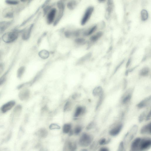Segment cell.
<instances>
[{
    "label": "cell",
    "instance_id": "1",
    "mask_svg": "<svg viewBox=\"0 0 151 151\" xmlns=\"http://www.w3.org/2000/svg\"><path fill=\"white\" fill-rule=\"evenodd\" d=\"M64 0H61L58 2L57 6L58 8L55 20L53 24V25L56 26L59 23L64 15L65 6L64 2Z\"/></svg>",
    "mask_w": 151,
    "mask_h": 151
},
{
    "label": "cell",
    "instance_id": "2",
    "mask_svg": "<svg viewBox=\"0 0 151 151\" xmlns=\"http://www.w3.org/2000/svg\"><path fill=\"white\" fill-rule=\"evenodd\" d=\"M19 31L17 30L9 32L5 34L2 37L4 41L7 43H10L15 41L19 36Z\"/></svg>",
    "mask_w": 151,
    "mask_h": 151
},
{
    "label": "cell",
    "instance_id": "3",
    "mask_svg": "<svg viewBox=\"0 0 151 151\" xmlns=\"http://www.w3.org/2000/svg\"><path fill=\"white\" fill-rule=\"evenodd\" d=\"M57 13V9L53 7L48 12L45 16L46 21L47 24L48 25L53 24L55 20Z\"/></svg>",
    "mask_w": 151,
    "mask_h": 151
},
{
    "label": "cell",
    "instance_id": "4",
    "mask_svg": "<svg viewBox=\"0 0 151 151\" xmlns=\"http://www.w3.org/2000/svg\"><path fill=\"white\" fill-rule=\"evenodd\" d=\"M93 137L91 135L86 133L82 134L80 138L79 144L82 147H87L91 144Z\"/></svg>",
    "mask_w": 151,
    "mask_h": 151
},
{
    "label": "cell",
    "instance_id": "5",
    "mask_svg": "<svg viewBox=\"0 0 151 151\" xmlns=\"http://www.w3.org/2000/svg\"><path fill=\"white\" fill-rule=\"evenodd\" d=\"M94 9V7L92 6L89 7L86 9L81 19L80 23L81 26L85 25L88 21L92 15Z\"/></svg>",
    "mask_w": 151,
    "mask_h": 151
},
{
    "label": "cell",
    "instance_id": "6",
    "mask_svg": "<svg viewBox=\"0 0 151 151\" xmlns=\"http://www.w3.org/2000/svg\"><path fill=\"white\" fill-rule=\"evenodd\" d=\"M151 139L150 138H142L140 140L139 151L147 150L151 148Z\"/></svg>",
    "mask_w": 151,
    "mask_h": 151
},
{
    "label": "cell",
    "instance_id": "7",
    "mask_svg": "<svg viewBox=\"0 0 151 151\" xmlns=\"http://www.w3.org/2000/svg\"><path fill=\"white\" fill-rule=\"evenodd\" d=\"M138 128V126L136 125H134L131 128L129 132H127L126 134L125 139L128 137V142L129 143L133 139L135 136H136Z\"/></svg>",
    "mask_w": 151,
    "mask_h": 151
},
{
    "label": "cell",
    "instance_id": "8",
    "mask_svg": "<svg viewBox=\"0 0 151 151\" xmlns=\"http://www.w3.org/2000/svg\"><path fill=\"white\" fill-rule=\"evenodd\" d=\"M113 0H108L107 6L106 9L105 17L106 19H109L112 13V12L113 9Z\"/></svg>",
    "mask_w": 151,
    "mask_h": 151
},
{
    "label": "cell",
    "instance_id": "9",
    "mask_svg": "<svg viewBox=\"0 0 151 151\" xmlns=\"http://www.w3.org/2000/svg\"><path fill=\"white\" fill-rule=\"evenodd\" d=\"M151 96L147 97L143 99L137 105V107L139 109H141L146 107L150 104L151 102Z\"/></svg>",
    "mask_w": 151,
    "mask_h": 151
},
{
    "label": "cell",
    "instance_id": "10",
    "mask_svg": "<svg viewBox=\"0 0 151 151\" xmlns=\"http://www.w3.org/2000/svg\"><path fill=\"white\" fill-rule=\"evenodd\" d=\"M122 124H119L113 128L110 131L109 134L111 136H116L118 134L123 128Z\"/></svg>",
    "mask_w": 151,
    "mask_h": 151
},
{
    "label": "cell",
    "instance_id": "11",
    "mask_svg": "<svg viewBox=\"0 0 151 151\" xmlns=\"http://www.w3.org/2000/svg\"><path fill=\"white\" fill-rule=\"evenodd\" d=\"M141 138H137L132 142L131 145V149L132 151H138L140 143Z\"/></svg>",
    "mask_w": 151,
    "mask_h": 151
},
{
    "label": "cell",
    "instance_id": "12",
    "mask_svg": "<svg viewBox=\"0 0 151 151\" xmlns=\"http://www.w3.org/2000/svg\"><path fill=\"white\" fill-rule=\"evenodd\" d=\"M132 92L129 91L125 93V94L122 97V102L123 104L128 103L130 101L132 96Z\"/></svg>",
    "mask_w": 151,
    "mask_h": 151
},
{
    "label": "cell",
    "instance_id": "13",
    "mask_svg": "<svg viewBox=\"0 0 151 151\" xmlns=\"http://www.w3.org/2000/svg\"><path fill=\"white\" fill-rule=\"evenodd\" d=\"M15 105V102L14 101H11L4 105L1 108V111L4 113L7 112L11 110Z\"/></svg>",
    "mask_w": 151,
    "mask_h": 151
},
{
    "label": "cell",
    "instance_id": "14",
    "mask_svg": "<svg viewBox=\"0 0 151 151\" xmlns=\"http://www.w3.org/2000/svg\"><path fill=\"white\" fill-rule=\"evenodd\" d=\"M10 21H2L0 22V32L2 33L10 27L11 24Z\"/></svg>",
    "mask_w": 151,
    "mask_h": 151
},
{
    "label": "cell",
    "instance_id": "15",
    "mask_svg": "<svg viewBox=\"0 0 151 151\" xmlns=\"http://www.w3.org/2000/svg\"><path fill=\"white\" fill-rule=\"evenodd\" d=\"M151 123L143 126L140 130V133L142 134H151Z\"/></svg>",
    "mask_w": 151,
    "mask_h": 151
},
{
    "label": "cell",
    "instance_id": "16",
    "mask_svg": "<svg viewBox=\"0 0 151 151\" xmlns=\"http://www.w3.org/2000/svg\"><path fill=\"white\" fill-rule=\"evenodd\" d=\"M33 27V25H32L29 28L25 30L24 31L23 35H22V37L23 39L26 40L29 38L31 35Z\"/></svg>",
    "mask_w": 151,
    "mask_h": 151
},
{
    "label": "cell",
    "instance_id": "17",
    "mask_svg": "<svg viewBox=\"0 0 151 151\" xmlns=\"http://www.w3.org/2000/svg\"><path fill=\"white\" fill-rule=\"evenodd\" d=\"M85 111H86V108L85 107H81L79 106L77 107L76 109L74 114V118H78L81 114L84 113Z\"/></svg>",
    "mask_w": 151,
    "mask_h": 151
},
{
    "label": "cell",
    "instance_id": "18",
    "mask_svg": "<svg viewBox=\"0 0 151 151\" xmlns=\"http://www.w3.org/2000/svg\"><path fill=\"white\" fill-rule=\"evenodd\" d=\"M77 2L75 0H72L69 1L67 4V7L69 10H74L77 7Z\"/></svg>",
    "mask_w": 151,
    "mask_h": 151
},
{
    "label": "cell",
    "instance_id": "19",
    "mask_svg": "<svg viewBox=\"0 0 151 151\" xmlns=\"http://www.w3.org/2000/svg\"><path fill=\"white\" fill-rule=\"evenodd\" d=\"M103 93V89L100 86L95 87L93 91V95L95 97L99 96Z\"/></svg>",
    "mask_w": 151,
    "mask_h": 151
},
{
    "label": "cell",
    "instance_id": "20",
    "mask_svg": "<svg viewBox=\"0 0 151 151\" xmlns=\"http://www.w3.org/2000/svg\"><path fill=\"white\" fill-rule=\"evenodd\" d=\"M5 2L7 4L11 7L18 6L20 2V0H6Z\"/></svg>",
    "mask_w": 151,
    "mask_h": 151
},
{
    "label": "cell",
    "instance_id": "21",
    "mask_svg": "<svg viewBox=\"0 0 151 151\" xmlns=\"http://www.w3.org/2000/svg\"><path fill=\"white\" fill-rule=\"evenodd\" d=\"M66 146L68 149L71 151H75L77 148V144L74 142H69Z\"/></svg>",
    "mask_w": 151,
    "mask_h": 151
},
{
    "label": "cell",
    "instance_id": "22",
    "mask_svg": "<svg viewBox=\"0 0 151 151\" xmlns=\"http://www.w3.org/2000/svg\"><path fill=\"white\" fill-rule=\"evenodd\" d=\"M97 26L96 25L93 26L91 28L89 29L87 31H85L84 33V35L85 36H88L91 35L93 33L96 31L97 29Z\"/></svg>",
    "mask_w": 151,
    "mask_h": 151
},
{
    "label": "cell",
    "instance_id": "23",
    "mask_svg": "<svg viewBox=\"0 0 151 151\" xmlns=\"http://www.w3.org/2000/svg\"><path fill=\"white\" fill-rule=\"evenodd\" d=\"M103 35V33L102 32H99L97 33L96 34L93 35L90 38V40L92 41H96L99 39Z\"/></svg>",
    "mask_w": 151,
    "mask_h": 151
},
{
    "label": "cell",
    "instance_id": "24",
    "mask_svg": "<svg viewBox=\"0 0 151 151\" xmlns=\"http://www.w3.org/2000/svg\"><path fill=\"white\" fill-rule=\"evenodd\" d=\"M141 16L142 20L145 21L148 19V15L147 11L145 10H143L141 12Z\"/></svg>",
    "mask_w": 151,
    "mask_h": 151
},
{
    "label": "cell",
    "instance_id": "25",
    "mask_svg": "<svg viewBox=\"0 0 151 151\" xmlns=\"http://www.w3.org/2000/svg\"><path fill=\"white\" fill-rule=\"evenodd\" d=\"M150 69L148 67H144L140 70V75L143 77H145L148 75L149 73Z\"/></svg>",
    "mask_w": 151,
    "mask_h": 151
},
{
    "label": "cell",
    "instance_id": "26",
    "mask_svg": "<svg viewBox=\"0 0 151 151\" xmlns=\"http://www.w3.org/2000/svg\"><path fill=\"white\" fill-rule=\"evenodd\" d=\"M48 132L44 128H42L39 130L38 134L39 136L42 138L46 137L48 135Z\"/></svg>",
    "mask_w": 151,
    "mask_h": 151
},
{
    "label": "cell",
    "instance_id": "27",
    "mask_svg": "<svg viewBox=\"0 0 151 151\" xmlns=\"http://www.w3.org/2000/svg\"><path fill=\"white\" fill-rule=\"evenodd\" d=\"M72 125L70 124H65L63 128V132L64 133H69L71 130Z\"/></svg>",
    "mask_w": 151,
    "mask_h": 151
},
{
    "label": "cell",
    "instance_id": "28",
    "mask_svg": "<svg viewBox=\"0 0 151 151\" xmlns=\"http://www.w3.org/2000/svg\"><path fill=\"white\" fill-rule=\"evenodd\" d=\"M104 94L103 93L101 95L99 96V100H98L96 106V110L97 111L98 110V109L102 105V102H103L104 99Z\"/></svg>",
    "mask_w": 151,
    "mask_h": 151
},
{
    "label": "cell",
    "instance_id": "29",
    "mask_svg": "<svg viewBox=\"0 0 151 151\" xmlns=\"http://www.w3.org/2000/svg\"><path fill=\"white\" fill-rule=\"evenodd\" d=\"M111 139L108 138L107 140H106L105 138H102L99 141V144L100 145H106L108 144L111 141Z\"/></svg>",
    "mask_w": 151,
    "mask_h": 151
},
{
    "label": "cell",
    "instance_id": "30",
    "mask_svg": "<svg viewBox=\"0 0 151 151\" xmlns=\"http://www.w3.org/2000/svg\"><path fill=\"white\" fill-rule=\"evenodd\" d=\"M147 112V111H145L143 112L142 113L140 114L138 118L139 121L140 123L142 122L144 120V118L146 116Z\"/></svg>",
    "mask_w": 151,
    "mask_h": 151
},
{
    "label": "cell",
    "instance_id": "31",
    "mask_svg": "<svg viewBox=\"0 0 151 151\" xmlns=\"http://www.w3.org/2000/svg\"><path fill=\"white\" fill-rule=\"evenodd\" d=\"M25 68L24 67H21L19 68L18 71L17 75L19 78H21L25 72Z\"/></svg>",
    "mask_w": 151,
    "mask_h": 151
},
{
    "label": "cell",
    "instance_id": "32",
    "mask_svg": "<svg viewBox=\"0 0 151 151\" xmlns=\"http://www.w3.org/2000/svg\"><path fill=\"white\" fill-rule=\"evenodd\" d=\"M71 106V103L69 101L66 102L64 106V111H69L70 110Z\"/></svg>",
    "mask_w": 151,
    "mask_h": 151
},
{
    "label": "cell",
    "instance_id": "33",
    "mask_svg": "<svg viewBox=\"0 0 151 151\" xmlns=\"http://www.w3.org/2000/svg\"><path fill=\"white\" fill-rule=\"evenodd\" d=\"M85 40L83 38H77L75 40V42L76 44L81 45L84 43Z\"/></svg>",
    "mask_w": 151,
    "mask_h": 151
},
{
    "label": "cell",
    "instance_id": "34",
    "mask_svg": "<svg viewBox=\"0 0 151 151\" xmlns=\"http://www.w3.org/2000/svg\"><path fill=\"white\" fill-rule=\"evenodd\" d=\"M49 128L51 130L59 129L61 127L57 124H52L50 125Z\"/></svg>",
    "mask_w": 151,
    "mask_h": 151
},
{
    "label": "cell",
    "instance_id": "35",
    "mask_svg": "<svg viewBox=\"0 0 151 151\" xmlns=\"http://www.w3.org/2000/svg\"><path fill=\"white\" fill-rule=\"evenodd\" d=\"M82 130V128L80 126H77L75 128L74 133L76 135H78L79 134Z\"/></svg>",
    "mask_w": 151,
    "mask_h": 151
},
{
    "label": "cell",
    "instance_id": "36",
    "mask_svg": "<svg viewBox=\"0 0 151 151\" xmlns=\"http://www.w3.org/2000/svg\"><path fill=\"white\" fill-rule=\"evenodd\" d=\"M94 125H95V123H94V122L92 121L86 127V129L88 130L94 128Z\"/></svg>",
    "mask_w": 151,
    "mask_h": 151
},
{
    "label": "cell",
    "instance_id": "37",
    "mask_svg": "<svg viewBox=\"0 0 151 151\" xmlns=\"http://www.w3.org/2000/svg\"><path fill=\"white\" fill-rule=\"evenodd\" d=\"M118 151H125V148L124 146V143L123 141H122L120 143L119 145L118 148Z\"/></svg>",
    "mask_w": 151,
    "mask_h": 151
},
{
    "label": "cell",
    "instance_id": "38",
    "mask_svg": "<svg viewBox=\"0 0 151 151\" xmlns=\"http://www.w3.org/2000/svg\"><path fill=\"white\" fill-rule=\"evenodd\" d=\"M151 111L148 113L147 115L146 118V120L147 121L150 120L151 118Z\"/></svg>",
    "mask_w": 151,
    "mask_h": 151
},
{
    "label": "cell",
    "instance_id": "39",
    "mask_svg": "<svg viewBox=\"0 0 151 151\" xmlns=\"http://www.w3.org/2000/svg\"><path fill=\"white\" fill-rule=\"evenodd\" d=\"M124 61H123L121 63H120L119 64V65H118V66L117 67L116 69H115V72L117 71L118 69H119V68L122 65L123 63V62H124Z\"/></svg>",
    "mask_w": 151,
    "mask_h": 151
},
{
    "label": "cell",
    "instance_id": "40",
    "mask_svg": "<svg viewBox=\"0 0 151 151\" xmlns=\"http://www.w3.org/2000/svg\"><path fill=\"white\" fill-rule=\"evenodd\" d=\"M99 151H108L109 149L107 148L106 147H102L100 148Z\"/></svg>",
    "mask_w": 151,
    "mask_h": 151
},
{
    "label": "cell",
    "instance_id": "41",
    "mask_svg": "<svg viewBox=\"0 0 151 151\" xmlns=\"http://www.w3.org/2000/svg\"><path fill=\"white\" fill-rule=\"evenodd\" d=\"M3 65L2 64H0V74L3 72Z\"/></svg>",
    "mask_w": 151,
    "mask_h": 151
},
{
    "label": "cell",
    "instance_id": "42",
    "mask_svg": "<svg viewBox=\"0 0 151 151\" xmlns=\"http://www.w3.org/2000/svg\"><path fill=\"white\" fill-rule=\"evenodd\" d=\"M131 59H129L128 61V62H127V63L126 65V67L127 68L130 65V64L131 63Z\"/></svg>",
    "mask_w": 151,
    "mask_h": 151
},
{
    "label": "cell",
    "instance_id": "43",
    "mask_svg": "<svg viewBox=\"0 0 151 151\" xmlns=\"http://www.w3.org/2000/svg\"><path fill=\"white\" fill-rule=\"evenodd\" d=\"M32 0H20V2L22 3H26V2H30Z\"/></svg>",
    "mask_w": 151,
    "mask_h": 151
},
{
    "label": "cell",
    "instance_id": "44",
    "mask_svg": "<svg viewBox=\"0 0 151 151\" xmlns=\"http://www.w3.org/2000/svg\"><path fill=\"white\" fill-rule=\"evenodd\" d=\"M78 94H73L72 97V98L73 99H77V98H78Z\"/></svg>",
    "mask_w": 151,
    "mask_h": 151
},
{
    "label": "cell",
    "instance_id": "45",
    "mask_svg": "<svg viewBox=\"0 0 151 151\" xmlns=\"http://www.w3.org/2000/svg\"><path fill=\"white\" fill-rule=\"evenodd\" d=\"M98 0L100 2H103L105 1L106 0Z\"/></svg>",
    "mask_w": 151,
    "mask_h": 151
},
{
    "label": "cell",
    "instance_id": "46",
    "mask_svg": "<svg viewBox=\"0 0 151 151\" xmlns=\"http://www.w3.org/2000/svg\"><path fill=\"white\" fill-rule=\"evenodd\" d=\"M128 71L127 70V71H126V73H125V75H128Z\"/></svg>",
    "mask_w": 151,
    "mask_h": 151
}]
</instances>
